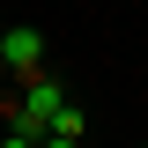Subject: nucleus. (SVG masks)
Instances as JSON below:
<instances>
[{
  "mask_svg": "<svg viewBox=\"0 0 148 148\" xmlns=\"http://www.w3.org/2000/svg\"><path fill=\"white\" fill-rule=\"evenodd\" d=\"M0 148H37V141H30V133H8V141H0Z\"/></svg>",
  "mask_w": 148,
  "mask_h": 148,
  "instance_id": "obj_4",
  "label": "nucleus"
},
{
  "mask_svg": "<svg viewBox=\"0 0 148 148\" xmlns=\"http://www.w3.org/2000/svg\"><path fill=\"white\" fill-rule=\"evenodd\" d=\"M0 67H15L22 82H30V74L45 67V45H37V30H0Z\"/></svg>",
  "mask_w": 148,
  "mask_h": 148,
  "instance_id": "obj_2",
  "label": "nucleus"
},
{
  "mask_svg": "<svg viewBox=\"0 0 148 148\" xmlns=\"http://www.w3.org/2000/svg\"><path fill=\"white\" fill-rule=\"evenodd\" d=\"M52 133H59V141H82V111L67 104V111H59V119H52Z\"/></svg>",
  "mask_w": 148,
  "mask_h": 148,
  "instance_id": "obj_3",
  "label": "nucleus"
},
{
  "mask_svg": "<svg viewBox=\"0 0 148 148\" xmlns=\"http://www.w3.org/2000/svg\"><path fill=\"white\" fill-rule=\"evenodd\" d=\"M59 111H67V89H59V74H30V89H22V111H15V133L45 141Z\"/></svg>",
  "mask_w": 148,
  "mask_h": 148,
  "instance_id": "obj_1",
  "label": "nucleus"
},
{
  "mask_svg": "<svg viewBox=\"0 0 148 148\" xmlns=\"http://www.w3.org/2000/svg\"><path fill=\"white\" fill-rule=\"evenodd\" d=\"M37 148H82V141H59V133H45V141H37Z\"/></svg>",
  "mask_w": 148,
  "mask_h": 148,
  "instance_id": "obj_5",
  "label": "nucleus"
}]
</instances>
